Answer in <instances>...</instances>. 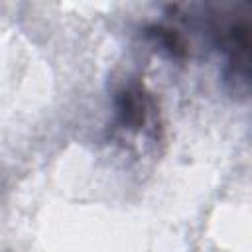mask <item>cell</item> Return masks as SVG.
Returning <instances> with one entry per match:
<instances>
[{
	"mask_svg": "<svg viewBox=\"0 0 252 252\" xmlns=\"http://www.w3.org/2000/svg\"><path fill=\"white\" fill-rule=\"evenodd\" d=\"M154 37L159 41L163 49H167L173 57H179L185 53V41L181 35L175 33V30H165V28H154Z\"/></svg>",
	"mask_w": 252,
	"mask_h": 252,
	"instance_id": "obj_3",
	"label": "cell"
},
{
	"mask_svg": "<svg viewBox=\"0 0 252 252\" xmlns=\"http://www.w3.org/2000/svg\"><path fill=\"white\" fill-rule=\"evenodd\" d=\"M222 49L226 53V81L234 83L236 89L252 87V22L234 20L220 33Z\"/></svg>",
	"mask_w": 252,
	"mask_h": 252,
	"instance_id": "obj_1",
	"label": "cell"
},
{
	"mask_svg": "<svg viewBox=\"0 0 252 252\" xmlns=\"http://www.w3.org/2000/svg\"><path fill=\"white\" fill-rule=\"evenodd\" d=\"M116 110H118V118L124 124V128L130 130H140L146 124L148 118V102H146V94L138 89H124L118 94L116 100Z\"/></svg>",
	"mask_w": 252,
	"mask_h": 252,
	"instance_id": "obj_2",
	"label": "cell"
}]
</instances>
